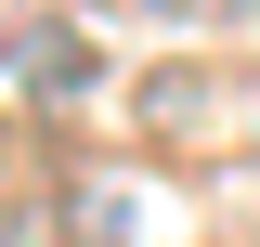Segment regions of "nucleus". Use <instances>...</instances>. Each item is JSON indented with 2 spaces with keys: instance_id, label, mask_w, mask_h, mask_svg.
<instances>
[{
  "instance_id": "1",
  "label": "nucleus",
  "mask_w": 260,
  "mask_h": 247,
  "mask_svg": "<svg viewBox=\"0 0 260 247\" xmlns=\"http://www.w3.org/2000/svg\"><path fill=\"white\" fill-rule=\"evenodd\" d=\"M156 13H195V0H156Z\"/></svg>"
},
{
  "instance_id": "2",
  "label": "nucleus",
  "mask_w": 260,
  "mask_h": 247,
  "mask_svg": "<svg viewBox=\"0 0 260 247\" xmlns=\"http://www.w3.org/2000/svg\"><path fill=\"white\" fill-rule=\"evenodd\" d=\"M0 247H13V221H0Z\"/></svg>"
}]
</instances>
